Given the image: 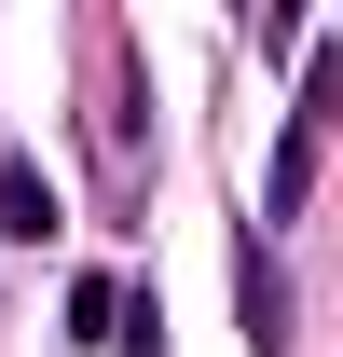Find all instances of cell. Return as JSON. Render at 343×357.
Masks as SVG:
<instances>
[{
    "label": "cell",
    "mask_w": 343,
    "mask_h": 357,
    "mask_svg": "<svg viewBox=\"0 0 343 357\" xmlns=\"http://www.w3.org/2000/svg\"><path fill=\"white\" fill-rule=\"evenodd\" d=\"M330 110H343V55L316 42V55H302V96H289V124H275V165H261V220H289L302 192H316V151H330Z\"/></svg>",
    "instance_id": "1"
},
{
    "label": "cell",
    "mask_w": 343,
    "mask_h": 357,
    "mask_svg": "<svg viewBox=\"0 0 343 357\" xmlns=\"http://www.w3.org/2000/svg\"><path fill=\"white\" fill-rule=\"evenodd\" d=\"M234 330H247V357H289V275H275V248H234Z\"/></svg>",
    "instance_id": "2"
},
{
    "label": "cell",
    "mask_w": 343,
    "mask_h": 357,
    "mask_svg": "<svg viewBox=\"0 0 343 357\" xmlns=\"http://www.w3.org/2000/svg\"><path fill=\"white\" fill-rule=\"evenodd\" d=\"M0 234H14V248H42V234H69V192L42 178V151H0Z\"/></svg>",
    "instance_id": "3"
},
{
    "label": "cell",
    "mask_w": 343,
    "mask_h": 357,
    "mask_svg": "<svg viewBox=\"0 0 343 357\" xmlns=\"http://www.w3.org/2000/svg\"><path fill=\"white\" fill-rule=\"evenodd\" d=\"M69 330L110 344V330H124V275H69Z\"/></svg>",
    "instance_id": "4"
},
{
    "label": "cell",
    "mask_w": 343,
    "mask_h": 357,
    "mask_svg": "<svg viewBox=\"0 0 343 357\" xmlns=\"http://www.w3.org/2000/svg\"><path fill=\"white\" fill-rule=\"evenodd\" d=\"M110 357H165V303H151V289H124V330H110Z\"/></svg>",
    "instance_id": "5"
}]
</instances>
